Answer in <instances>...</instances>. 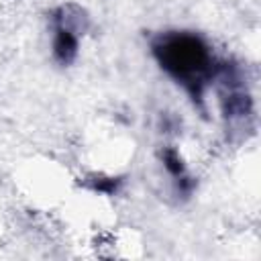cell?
Listing matches in <instances>:
<instances>
[{
	"instance_id": "obj_2",
	"label": "cell",
	"mask_w": 261,
	"mask_h": 261,
	"mask_svg": "<svg viewBox=\"0 0 261 261\" xmlns=\"http://www.w3.org/2000/svg\"><path fill=\"white\" fill-rule=\"evenodd\" d=\"M53 53L61 63H69L77 53V39L67 27H57L53 39Z\"/></svg>"
},
{
	"instance_id": "obj_3",
	"label": "cell",
	"mask_w": 261,
	"mask_h": 261,
	"mask_svg": "<svg viewBox=\"0 0 261 261\" xmlns=\"http://www.w3.org/2000/svg\"><path fill=\"white\" fill-rule=\"evenodd\" d=\"M163 161H165V167L169 169V173H171V175H175V177L184 175L181 159H179V155H177L173 149H167V151L163 153Z\"/></svg>"
},
{
	"instance_id": "obj_1",
	"label": "cell",
	"mask_w": 261,
	"mask_h": 261,
	"mask_svg": "<svg viewBox=\"0 0 261 261\" xmlns=\"http://www.w3.org/2000/svg\"><path fill=\"white\" fill-rule=\"evenodd\" d=\"M159 65L177 82L200 94V86L210 75L212 55L208 45L190 33H167L153 43Z\"/></svg>"
}]
</instances>
